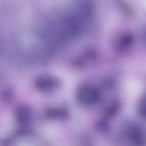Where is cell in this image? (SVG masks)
<instances>
[{
    "mask_svg": "<svg viewBox=\"0 0 146 146\" xmlns=\"http://www.w3.org/2000/svg\"><path fill=\"white\" fill-rule=\"evenodd\" d=\"M78 101L83 105L91 106L96 104L100 98L98 91L91 86H83L79 88L76 94Z\"/></svg>",
    "mask_w": 146,
    "mask_h": 146,
    "instance_id": "obj_1",
    "label": "cell"
},
{
    "mask_svg": "<svg viewBox=\"0 0 146 146\" xmlns=\"http://www.w3.org/2000/svg\"><path fill=\"white\" fill-rule=\"evenodd\" d=\"M35 86L40 91H50L58 87V81L51 76L42 75L36 79Z\"/></svg>",
    "mask_w": 146,
    "mask_h": 146,
    "instance_id": "obj_2",
    "label": "cell"
},
{
    "mask_svg": "<svg viewBox=\"0 0 146 146\" xmlns=\"http://www.w3.org/2000/svg\"><path fill=\"white\" fill-rule=\"evenodd\" d=\"M128 137L129 140L135 145H143L145 141L142 128L138 125H131L128 130Z\"/></svg>",
    "mask_w": 146,
    "mask_h": 146,
    "instance_id": "obj_3",
    "label": "cell"
},
{
    "mask_svg": "<svg viewBox=\"0 0 146 146\" xmlns=\"http://www.w3.org/2000/svg\"><path fill=\"white\" fill-rule=\"evenodd\" d=\"M17 119L18 121L21 123H25L28 122L31 117V113L30 110L26 107H19L16 113Z\"/></svg>",
    "mask_w": 146,
    "mask_h": 146,
    "instance_id": "obj_4",
    "label": "cell"
},
{
    "mask_svg": "<svg viewBox=\"0 0 146 146\" xmlns=\"http://www.w3.org/2000/svg\"><path fill=\"white\" fill-rule=\"evenodd\" d=\"M133 40V39L132 36L125 35L118 39L117 45L120 50H126L132 45Z\"/></svg>",
    "mask_w": 146,
    "mask_h": 146,
    "instance_id": "obj_5",
    "label": "cell"
},
{
    "mask_svg": "<svg viewBox=\"0 0 146 146\" xmlns=\"http://www.w3.org/2000/svg\"><path fill=\"white\" fill-rule=\"evenodd\" d=\"M137 110L139 115L142 117L146 119V94L140 99L139 102Z\"/></svg>",
    "mask_w": 146,
    "mask_h": 146,
    "instance_id": "obj_6",
    "label": "cell"
}]
</instances>
